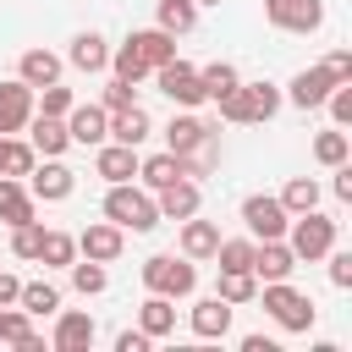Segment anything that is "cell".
Here are the masks:
<instances>
[{
	"label": "cell",
	"mask_w": 352,
	"mask_h": 352,
	"mask_svg": "<svg viewBox=\"0 0 352 352\" xmlns=\"http://www.w3.org/2000/svg\"><path fill=\"white\" fill-rule=\"evenodd\" d=\"M220 104V121H236V126H253V121H270L280 110V88L275 82H236Z\"/></svg>",
	"instance_id": "6da1fadb"
},
{
	"label": "cell",
	"mask_w": 352,
	"mask_h": 352,
	"mask_svg": "<svg viewBox=\"0 0 352 352\" xmlns=\"http://www.w3.org/2000/svg\"><path fill=\"white\" fill-rule=\"evenodd\" d=\"M104 220H116L121 231H154V226H160V209H154L148 187L110 182V192H104Z\"/></svg>",
	"instance_id": "7a4b0ae2"
},
{
	"label": "cell",
	"mask_w": 352,
	"mask_h": 352,
	"mask_svg": "<svg viewBox=\"0 0 352 352\" xmlns=\"http://www.w3.org/2000/svg\"><path fill=\"white\" fill-rule=\"evenodd\" d=\"M258 302H264V314H270L280 330H308V324H314V302H308V292H297L292 280H264Z\"/></svg>",
	"instance_id": "3957f363"
},
{
	"label": "cell",
	"mask_w": 352,
	"mask_h": 352,
	"mask_svg": "<svg viewBox=\"0 0 352 352\" xmlns=\"http://www.w3.org/2000/svg\"><path fill=\"white\" fill-rule=\"evenodd\" d=\"M286 248H292L297 258H324V253L336 248V220L319 214V209L292 214V226H286Z\"/></svg>",
	"instance_id": "277c9868"
},
{
	"label": "cell",
	"mask_w": 352,
	"mask_h": 352,
	"mask_svg": "<svg viewBox=\"0 0 352 352\" xmlns=\"http://www.w3.org/2000/svg\"><path fill=\"white\" fill-rule=\"evenodd\" d=\"M143 286L148 292H160V297H187L192 286H198V270H192V258L182 253H154V258H143Z\"/></svg>",
	"instance_id": "5b68a950"
},
{
	"label": "cell",
	"mask_w": 352,
	"mask_h": 352,
	"mask_svg": "<svg viewBox=\"0 0 352 352\" xmlns=\"http://www.w3.org/2000/svg\"><path fill=\"white\" fill-rule=\"evenodd\" d=\"M242 226H248L253 242H270V236H286L292 214H286L280 198H270V192H248V198H242Z\"/></svg>",
	"instance_id": "8992f818"
},
{
	"label": "cell",
	"mask_w": 352,
	"mask_h": 352,
	"mask_svg": "<svg viewBox=\"0 0 352 352\" xmlns=\"http://www.w3.org/2000/svg\"><path fill=\"white\" fill-rule=\"evenodd\" d=\"M264 16L280 33H314L324 22V0H264Z\"/></svg>",
	"instance_id": "52a82bcc"
},
{
	"label": "cell",
	"mask_w": 352,
	"mask_h": 352,
	"mask_svg": "<svg viewBox=\"0 0 352 352\" xmlns=\"http://www.w3.org/2000/svg\"><path fill=\"white\" fill-rule=\"evenodd\" d=\"M336 82H341V77H336V72L319 60V66H302V72L286 82V94H280V99H292L297 110H319V104H324V94H330Z\"/></svg>",
	"instance_id": "ba28073f"
},
{
	"label": "cell",
	"mask_w": 352,
	"mask_h": 352,
	"mask_svg": "<svg viewBox=\"0 0 352 352\" xmlns=\"http://www.w3.org/2000/svg\"><path fill=\"white\" fill-rule=\"evenodd\" d=\"M160 88L176 99V104H204V82H198V66H187L182 55H170L165 66H154Z\"/></svg>",
	"instance_id": "9c48e42d"
},
{
	"label": "cell",
	"mask_w": 352,
	"mask_h": 352,
	"mask_svg": "<svg viewBox=\"0 0 352 352\" xmlns=\"http://www.w3.org/2000/svg\"><path fill=\"white\" fill-rule=\"evenodd\" d=\"M66 138L82 143V148H99L110 138V110L104 104H72L66 110Z\"/></svg>",
	"instance_id": "30bf717a"
},
{
	"label": "cell",
	"mask_w": 352,
	"mask_h": 352,
	"mask_svg": "<svg viewBox=\"0 0 352 352\" xmlns=\"http://www.w3.org/2000/svg\"><path fill=\"white\" fill-rule=\"evenodd\" d=\"M28 176H33V182H28V192H33V198H44V204H60V198H72V187H77L72 165H60V160H44V165H33Z\"/></svg>",
	"instance_id": "8fae6325"
},
{
	"label": "cell",
	"mask_w": 352,
	"mask_h": 352,
	"mask_svg": "<svg viewBox=\"0 0 352 352\" xmlns=\"http://www.w3.org/2000/svg\"><path fill=\"white\" fill-rule=\"evenodd\" d=\"M198 204H204V192H198V182H192V176H176V182H170V187H160V198H154L160 220H187V214H198Z\"/></svg>",
	"instance_id": "7c38bea8"
},
{
	"label": "cell",
	"mask_w": 352,
	"mask_h": 352,
	"mask_svg": "<svg viewBox=\"0 0 352 352\" xmlns=\"http://www.w3.org/2000/svg\"><path fill=\"white\" fill-rule=\"evenodd\" d=\"M121 226L116 220H94V226H82L77 231V248H82V258H99V264H110V258H121Z\"/></svg>",
	"instance_id": "4fadbf2b"
},
{
	"label": "cell",
	"mask_w": 352,
	"mask_h": 352,
	"mask_svg": "<svg viewBox=\"0 0 352 352\" xmlns=\"http://www.w3.org/2000/svg\"><path fill=\"white\" fill-rule=\"evenodd\" d=\"M292 270H297V253L286 248V236L253 242V275H264V280H292Z\"/></svg>",
	"instance_id": "5bb4252c"
},
{
	"label": "cell",
	"mask_w": 352,
	"mask_h": 352,
	"mask_svg": "<svg viewBox=\"0 0 352 352\" xmlns=\"http://www.w3.org/2000/svg\"><path fill=\"white\" fill-rule=\"evenodd\" d=\"M94 170H99L104 182H132V176H138V148H132V143L104 138V143H99V154H94Z\"/></svg>",
	"instance_id": "9a60e30c"
},
{
	"label": "cell",
	"mask_w": 352,
	"mask_h": 352,
	"mask_svg": "<svg viewBox=\"0 0 352 352\" xmlns=\"http://www.w3.org/2000/svg\"><path fill=\"white\" fill-rule=\"evenodd\" d=\"M28 116H33V88H28L22 77L0 82V132H22Z\"/></svg>",
	"instance_id": "2e32d148"
},
{
	"label": "cell",
	"mask_w": 352,
	"mask_h": 352,
	"mask_svg": "<svg viewBox=\"0 0 352 352\" xmlns=\"http://www.w3.org/2000/svg\"><path fill=\"white\" fill-rule=\"evenodd\" d=\"M28 132H33V154H44V160H60L66 154V116H28Z\"/></svg>",
	"instance_id": "e0dca14e"
},
{
	"label": "cell",
	"mask_w": 352,
	"mask_h": 352,
	"mask_svg": "<svg viewBox=\"0 0 352 352\" xmlns=\"http://www.w3.org/2000/svg\"><path fill=\"white\" fill-rule=\"evenodd\" d=\"M209 132H220V121H204V116L182 110V116H170V126H165V148H170V154H187V148L204 143Z\"/></svg>",
	"instance_id": "ac0fdd59"
},
{
	"label": "cell",
	"mask_w": 352,
	"mask_h": 352,
	"mask_svg": "<svg viewBox=\"0 0 352 352\" xmlns=\"http://www.w3.org/2000/svg\"><path fill=\"white\" fill-rule=\"evenodd\" d=\"M28 319H33L28 308H16V302H0V341H11V346H22V352H44V336H38Z\"/></svg>",
	"instance_id": "d6986e66"
},
{
	"label": "cell",
	"mask_w": 352,
	"mask_h": 352,
	"mask_svg": "<svg viewBox=\"0 0 352 352\" xmlns=\"http://www.w3.org/2000/svg\"><path fill=\"white\" fill-rule=\"evenodd\" d=\"M94 336H99V330H94V319H88V314H77V308H66V314L55 319V336H50V341H55L60 352H88V346H94Z\"/></svg>",
	"instance_id": "ffe728a7"
},
{
	"label": "cell",
	"mask_w": 352,
	"mask_h": 352,
	"mask_svg": "<svg viewBox=\"0 0 352 352\" xmlns=\"http://www.w3.org/2000/svg\"><path fill=\"white\" fill-rule=\"evenodd\" d=\"M226 330H231V302H226V297H204V302H192V336L214 341V336H226Z\"/></svg>",
	"instance_id": "44dd1931"
},
{
	"label": "cell",
	"mask_w": 352,
	"mask_h": 352,
	"mask_svg": "<svg viewBox=\"0 0 352 352\" xmlns=\"http://www.w3.org/2000/svg\"><path fill=\"white\" fill-rule=\"evenodd\" d=\"M66 60H72L77 72H104V66H110V44H104V38L88 28V33H77V38H72Z\"/></svg>",
	"instance_id": "7402d4cb"
},
{
	"label": "cell",
	"mask_w": 352,
	"mask_h": 352,
	"mask_svg": "<svg viewBox=\"0 0 352 352\" xmlns=\"http://www.w3.org/2000/svg\"><path fill=\"white\" fill-rule=\"evenodd\" d=\"M16 77H22L28 88L60 82V55H50V50H22V60H16Z\"/></svg>",
	"instance_id": "603a6c76"
},
{
	"label": "cell",
	"mask_w": 352,
	"mask_h": 352,
	"mask_svg": "<svg viewBox=\"0 0 352 352\" xmlns=\"http://www.w3.org/2000/svg\"><path fill=\"white\" fill-rule=\"evenodd\" d=\"M148 132H154V121H148V110H143V104L110 110V138H116V143H132V148H138Z\"/></svg>",
	"instance_id": "cb8c5ba5"
},
{
	"label": "cell",
	"mask_w": 352,
	"mask_h": 352,
	"mask_svg": "<svg viewBox=\"0 0 352 352\" xmlns=\"http://www.w3.org/2000/svg\"><path fill=\"white\" fill-rule=\"evenodd\" d=\"M214 242H220V226L214 220H198V214L182 220V253L187 258H214Z\"/></svg>",
	"instance_id": "d4e9b609"
},
{
	"label": "cell",
	"mask_w": 352,
	"mask_h": 352,
	"mask_svg": "<svg viewBox=\"0 0 352 352\" xmlns=\"http://www.w3.org/2000/svg\"><path fill=\"white\" fill-rule=\"evenodd\" d=\"M132 44H138V55L148 60V72L154 66H165L170 55H176V33H165V28H138V33H126Z\"/></svg>",
	"instance_id": "484cf974"
},
{
	"label": "cell",
	"mask_w": 352,
	"mask_h": 352,
	"mask_svg": "<svg viewBox=\"0 0 352 352\" xmlns=\"http://www.w3.org/2000/svg\"><path fill=\"white\" fill-rule=\"evenodd\" d=\"M0 220H6V226L33 220V192H28L16 176H0Z\"/></svg>",
	"instance_id": "4316f807"
},
{
	"label": "cell",
	"mask_w": 352,
	"mask_h": 352,
	"mask_svg": "<svg viewBox=\"0 0 352 352\" xmlns=\"http://www.w3.org/2000/svg\"><path fill=\"white\" fill-rule=\"evenodd\" d=\"M176 160H182V176H192V182H198V176H209V170L220 165V132H209L204 143H192V148H187V154H176Z\"/></svg>",
	"instance_id": "83f0119b"
},
{
	"label": "cell",
	"mask_w": 352,
	"mask_h": 352,
	"mask_svg": "<svg viewBox=\"0 0 352 352\" xmlns=\"http://www.w3.org/2000/svg\"><path fill=\"white\" fill-rule=\"evenodd\" d=\"M138 176H143V187L148 192H160V187H170L176 176H182V160L165 148V154H148V160H138Z\"/></svg>",
	"instance_id": "f1b7e54d"
},
{
	"label": "cell",
	"mask_w": 352,
	"mask_h": 352,
	"mask_svg": "<svg viewBox=\"0 0 352 352\" xmlns=\"http://www.w3.org/2000/svg\"><path fill=\"white\" fill-rule=\"evenodd\" d=\"M138 330H148V336H170V330H176V308H170V297L148 292V302L138 308Z\"/></svg>",
	"instance_id": "f546056e"
},
{
	"label": "cell",
	"mask_w": 352,
	"mask_h": 352,
	"mask_svg": "<svg viewBox=\"0 0 352 352\" xmlns=\"http://www.w3.org/2000/svg\"><path fill=\"white\" fill-rule=\"evenodd\" d=\"M214 297H226L231 308H236V302H253V297H258V275H253V270H220Z\"/></svg>",
	"instance_id": "4dcf8cb0"
},
{
	"label": "cell",
	"mask_w": 352,
	"mask_h": 352,
	"mask_svg": "<svg viewBox=\"0 0 352 352\" xmlns=\"http://www.w3.org/2000/svg\"><path fill=\"white\" fill-rule=\"evenodd\" d=\"M198 82H204V99H226L242 77H236L231 60H209V66H198Z\"/></svg>",
	"instance_id": "1f68e13d"
},
{
	"label": "cell",
	"mask_w": 352,
	"mask_h": 352,
	"mask_svg": "<svg viewBox=\"0 0 352 352\" xmlns=\"http://www.w3.org/2000/svg\"><path fill=\"white\" fill-rule=\"evenodd\" d=\"M192 22H198L192 0H160V11H154V28H165V33H192Z\"/></svg>",
	"instance_id": "d6a6232c"
},
{
	"label": "cell",
	"mask_w": 352,
	"mask_h": 352,
	"mask_svg": "<svg viewBox=\"0 0 352 352\" xmlns=\"http://www.w3.org/2000/svg\"><path fill=\"white\" fill-rule=\"evenodd\" d=\"M33 170V143L0 132V176H28Z\"/></svg>",
	"instance_id": "836d02e7"
},
{
	"label": "cell",
	"mask_w": 352,
	"mask_h": 352,
	"mask_svg": "<svg viewBox=\"0 0 352 352\" xmlns=\"http://www.w3.org/2000/svg\"><path fill=\"white\" fill-rule=\"evenodd\" d=\"M280 204H286V214L319 209V182H314V176H292V182L280 187Z\"/></svg>",
	"instance_id": "e575fe53"
},
{
	"label": "cell",
	"mask_w": 352,
	"mask_h": 352,
	"mask_svg": "<svg viewBox=\"0 0 352 352\" xmlns=\"http://www.w3.org/2000/svg\"><path fill=\"white\" fill-rule=\"evenodd\" d=\"M72 258H77V236H72V231H50V226H44L38 264H55V270H60V264H72Z\"/></svg>",
	"instance_id": "d590c367"
},
{
	"label": "cell",
	"mask_w": 352,
	"mask_h": 352,
	"mask_svg": "<svg viewBox=\"0 0 352 352\" xmlns=\"http://www.w3.org/2000/svg\"><path fill=\"white\" fill-rule=\"evenodd\" d=\"M214 258H220V270H253V236H220Z\"/></svg>",
	"instance_id": "8d00e7d4"
},
{
	"label": "cell",
	"mask_w": 352,
	"mask_h": 352,
	"mask_svg": "<svg viewBox=\"0 0 352 352\" xmlns=\"http://www.w3.org/2000/svg\"><path fill=\"white\" fill-rule=\"evenodd\" d=\"M110 72H116V77H126V82H138V77H148V60H143V55H138V44L126 38V44H116V50H110Z\"/></svg>",
	"instance_id": "74e56055"
},
{
	"label": "cell",
	"mask_w": 352,
	"mask_h": 352,
	"mask_svg": "<svg viewBox=\"0 0 352 352\" xmlns=\"http://www.w3.org/2000/svg\"><path fill=\"white\" fill-rule=\"evenodd\" d=\"M16 302H22L28 314H55V308H60V292H55L50 280H28V286L16 292Z\"/></svg>",
	"instance_id": "f35d334b"
},
{
	"label": "cell",
	"mask_w": 352,
	"mask_h": 352,
	"mask_svg": "<svg viewBox=\"0 0 352 352\" xmlns=\"http://www.w3.org/2000/svg\"><path fill=\"white\" fill-rule=\"evenodd\" d=\"M38 242H44V220H16L11 226V253L16 258H38Z\"/></svg>",
	"instance_id": "ab89813d"
},
{
	"label": "cell",
	"mask_w": 352,
	"mask_h": 352,
	"mask_svg": "<svg viewBox=\"0 0 352 352\" xmlns=\"http://www.w3.org/2000/svg\"><path fill=\"white\" fill-rule=\"evenodd\" d=\"M314 160H319V165H346V132H341V126L319 132V138H314Z\"/></svg>",
	"instance_id": "60d3db41"
},
{
	"label": "cell",
	"mask_w": 352,
	"mask_h": 352,
	"mask_svg": "<svg viewBox=\"0 0 352 352\" xmlns=\"http://www.w3.org/2000/svg\"><path fill=\"white\" fill-rule=\"evenodd\" d=\"M72 270V286L88 297V292H104V264L99 258H82V264H66Z\"/></svg>",
	"instance_id": "b9f144b4"
},
{
	"label": "cell",
	"mask_w": 352,
	"mask_h": 352,
	"mask_svg": "<svg viewBox=\"0 0 352 352\" xmlns=\"http://www.w3.org/2000/svg\"><path fill=\"white\" fill-rule=\"evenodd\" d=\"M38 94H44V99H38V116H66V110L77 104V99H72V88H60V82H44Z\"/></svg>",
	"instance_id": "7bdbcfd3"
},
{
	"label": "cell",
	"mask_w": 352,
	"mask_h": 352,
	"mask_svg": "<svg viewBox=\"0 0 352 352\" xmlns=\"http://www.w3.org/2000/svg\"><path fill=\"white\" fill-rule=\"evenodd\" d=\"M99 104H104V110H126V104H138V99H132V82H126V77H110Z\"/></svg>",
	"instance_id": "ee69618b"
},
{
	"label": "cell",
	"mask_w": 352,
	"mask_h": 352,
	"mask_svg": "<svg viewBox=\"0 0 352 352\" xmlns=\"http://www.w3.org/2000/svg\"><path fill=\"white\" fill-rule=\"evenodd\" d=\"M324 258H330V280H336V286H352V253H336V248H330Z\"/></svg>",
	"instance_id": "f6af8a7d"
},
{
	"label": "cell",
	"mask_w": 352,
	"mask_h": 352,
	"mask_svg": "<svg viewBox=\"0 0 352 352\" xmlns=\"http://www.w3.org/2000/svg\"><path fill=\"white\" fill-rule=\"evenodd\" d=\"M148 341H154L148 330H121L116 336V352H148Z\"/></svg>",
	"instance_id": "bcb514c9"
},
{
	"label": "cell",
	"mask_w": 352,
	"mask_h": 352,
	"mask_svg": "<svg viewBox=\"0 0 352 352\" xmlns=\"http://www.w3.org/2000/svg\"><path fill=\"white\" fill-rule=\"evenodd\" d=\"M324 66H330L341 82H352V50H330V55H324Z\"/></svg>",
	"instance_id": "7dc6e473"
},
{
	"label": "cell",
	"mask_w": 352,
	"mask_h": 352,
	"mask_svg": "<svg viewBox=\"0 0 352 352\" xmlns=\"http://www.w3.org/2000/svg\"><path fill=\"white\" fill-rule=\"evenodd\" d=\"M330 170H336V182H330L336 198H352V170H346V165H330Z\"/></svg>",
	"instance_id": "c3c4849f"
},
{
	"label": "cell",
	"mask_w": 352,
	"mask_h": 352,
	"mask_svg": "<svg viewBox=\"0 0 352 352\" xmlns=\"http://www.w3.org/2000/svg\"><path fill=\"white\" fill-rule=\"evenodd\" d=\"M242 352H280L270 336H242Z\"/></svg>",
	"instance_id": "681fc988"
},
{
	"label": "cell",
	"mask_w": 352,
	"mask_h": 352,
	"mask_svg": "<svg viewBox=\"0 0 352 352\" xmlns=\"http://www.w3.org/2000/svg\"><path fill=\"white\" fill-rule=\"evenodd\" d=\"M16 292H22V280H16V275H6V270H0V302H16Z\"/></svg>",
	"instance_id": "f907efd6"
},
{
	"label": "cell",
	"mask_w": 352,
	"mask_h": 352,
	"mask_svg": "<svg viewBox=\"0 0 352 352\" xmlns=\"http://www.w3.org/2000/svg\"><path fill=\"white\" fill-rule=\"evenodd\" d=\"M192 6H220V0H192Z\"/></svg>",
	"instance_id": "816d5d0a"
}]
</instances>
